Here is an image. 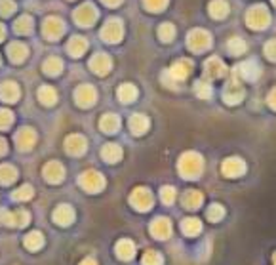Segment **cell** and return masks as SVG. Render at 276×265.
<instances>
[{"label":"cell","mask_w":276,"mask_h":265,"mask_svg":"<svg viewBox=\"0 0 276 265\" xmlns=\"http://www.w3.org/2000/svg\"><path fill=\"white\" fill-rule=\"evenodd\" d=\"M181 229L187 237H196L198 233L202 231V223H200V219H196V218H187L183 221Z\"/></svg>","instance_id":"cell-27"},{"label":"cell","mask_w":276,"mask_h":265,"mask_svg":"<svg viewBox=\"0 0 276 265\" xmlns=\"http://www.w3.org/2000/svg\"><path fill=\"white\" fill-rule=\"evenodd\" d=\"M141 263L143 265H162V256L156 250H148L145 252Z\"/></svg>","instance_id":"cell-37"},{"label":"cell","mask_w":276,"mask_h":265,"mask_svg":"<svg viewBox=\"0 0 276 265\" xmlns=\"http://www.w3.org/2000/svg\"><path fill=\"white\" fill-rule=\"evenodd\" d=\"M38 97H40V101L44 103V105H54L55 99H57L54 88H50V86H42V88L38 90Z\"/></svg>","instance_id":"cell-33"},{"label":"cell","mask_w":276,"mask_h":265,"mask_svg":"<svg viewBox=\"0 0 276 265\" xmlns=\"http://www.w3.org/2000/svg\"><path fill=\"white\" fill-rule=\"evenodd\" d=\"M202 200H204V197H202V193H200V191L190 189L183 195V204H185V208H190V210L198 208V206L202 204Z\"/></svg>","instance_id":"cell-23"},{"label":"cell","mask_w":276,"mask_h":265,"mask_svg":"<svg viewBox=\"0 0 276 265\" xmlns=\"http://www.w3.org/2000/svg\"><path fill=\"white\" fill-rule=\"evenodd\" d=\"M29 216L27 210H15V212H4V223L6 225H14V227H23L25 223H29Z\"/></svg>","instance_id":"cell-14"},{"label":"cell","mask_w":276,"mask_h":265,"mask_svg":"<svg viewBox=\"0 0 276 265\" xmlns=\"http://www.w3.org/2000/svg\"><path fill=\"white\" fill-rule=\"evenodd\" d=\"M174 34H175V29L174 25H169V23H164V25L158 29V36H160L162 42H172Z\"/></svg>","instance_id":"cell-38"},{"label":"cell","mask_w":276,"mask_h":265,"mask_svg":"<svg viewBox=\"0 0 276 265\" xmlns=\"http://www.w3.org/2000/svg\"><path fill=\"white\" fill-rule=\"evenodd\" d=\"M221 172L227 177H240L246 172V162L238 156H230L221 164Z\"/></svg>","instance_id":"cell-7"},{"label":"cell","mask_w":276,"mask_h":265,"mask_svg":"<svg viewBox=\"0 0 276 265\" xmlns=\"http://www.w3.org/2000/svg\"><path fill=\"white\" fill-rule=\"evenodd\" d=\"M8 52H10V54H8L10 55V59H14V62H21V59L27 55V48L15 42V44H12V46L8 48Z\"/></svg>","instance_id":"cell-34"},{"label":"cell","mask_w":276,"mask_h":265,"mask_svg":"<svg viewBox=\"0 0 276 265\" xmlns=\"http://www.w3.org/2000/svg\"><path fill=\"white\" fill-rule=\"evenodd\" d=\"M23 244L27 246L29 250H38V248H42V244H44V235L38 231L29 233L27 237H25V242H23Z\"/></svg>","instance_id":"cell-29"},{"label":"cell","mask_w":276,"mask_h":265,"mask_svg":"<svg viewBox=\"0 0 276 265\" xmlns=\"http://www.w3.org/2000/svg\"><path fill=\"white\" fill-rule=\"evenodd\" d=\"M265 55L270 62H276V40H269L265 44Z\"/></svg>","instance_id":"cell-45"},{"label":"cell","mask_w":276,"mask_h":265,"mask_svg":"<svg viewBox=\"0 0 276 265\" xmlns=\"http://www.w3.org/2000/svg\"><path fill=\"white\" fill-rule=\"evenodd\" d=\"M135 254V244L128 238H122L120 242L116 244V256L120 259H132Z\"/></svg>","instance_id":"cell-21"},{"label":"cell","mask_w":276,"mask_h":265,"mask_svg":"<svg viewBox=\"0 0 276 265\" xmlns=\"http://www.w3.org/2000/svg\"><path fill=\"white\" fill-rule=\"evenodd\" d=\"M187 46L193 52H204V50H208L211 46V36L204 29H195L187 36Z\"/></svg>","instance_id":"cell-3"},{"label":"cell","mask_w":276,"mask_h":265,"mask_svg":"<svg viewBox=\"0 0 276 265\" xmlns=\"http://www.w3.org/2000/svg\"><path fill=\"white\" fill-rule=\"evenodd\" d=\"M12 120H14V116H12V113H8V111H0V128L4 130L8 128L10 124H12Z\"/></svg>","instance_id":"cell-46"},{"label":"cell","mask_w":276,"mask_h":265,"mask_svg":"<svg viewBox=\"0 0 276 265\" xmlns=\"http://www.w3.org/2000/svg\"><path fill=\"white\" fill-rule=\"evenodd\" d=\"M160 197L166 204H172L175 200V189H174V187H169V185H168V187H162Z\"/></svg>","instance_id":"cell-44"},{"label":"cell","mask_w":276,"mask_h":265,"mask_svg":"<svg viewBox=\"0 0 276 265\" xmlns=\"http://www.w3.org/2000/svg\"><path fill=\"white\" fill-rule=\"evenodd\" d=\"M103 2H107V4H111V6H115V4H120L122 0H103Z\"/></svg>","instance_id":"cell-50"},{"label":"cell","mask_w":276,"mask_h":265,"mask_svg":"<svg viewBox=\"0 0 276 265\" xmlns=\"http://www.w3.org/2000/svg\"><path fill=\"white\" fill-rule=\"evenodd\" d=\"M90 65H92V69H94L97 75H107L109 69H111V57L105 54H97Z\"/></svg>","instance_id":"cell-18"},{"label":"cell","mask_w":276,"mask_h":265,"mask_svg":"<svg viewBox=\"0 0 276 265\" xmlns=\"http://www.w3.org/2000/svg\"><path fill=\"white\" fill-rule=\"evenodd\" d=\"M80 265H97V263H95V259L86 258V259H82V263H80Z\"/></svg>","instance_id":"cell-49"},{"label":"cell","mask_w":276,"mask_h":265,"mask_svg":"<svg viewBox=\"0 0 276 265\" xmlns=\"http://www.w3.org/2000/svg\"><path fill=\"white\" fill-rule=\"evenodd\" d=\"M54 221L61 227H67L74 221V210L69 204H61L54 212Z\"/></svg>","instance_id":"cell-11"},{"label":"cell","mask_w":276,"mask_h":265,"mask_svg":"<svg viewBox=\"0 0 276 265\" xmlns=\"http://www.w3.org/2000/svg\"><path fill=\"white\" fill-rule=\"evenodd\" d=\"M99 128L103 132H107V134H115L116 130L120 128V118L116 115H113V113H109V115H105L99 120Z\"/></svg>","instance_id":"cell-20"},{"label":"cell","mask_w":276,"mask_h":265,"mask_svg":"<svg viewBox=\"0 0 276 265\" xmlns=\"http://www.w3.org/2000/svg\"><path fill=\"white\" fill-rule=\"evenodd\" d=\"M195 92L198 94V97L208 99L209 95H211V86H209V82H206V80H198L195 86Z\"/></svg>","instance_id":"cell-39"},{"label":"cell","mask_w":276,"mask_h":265,"mask_svg":"<svg viewBox=\"0 0 276 265\" xmlns=\"http://www.w3.org/2000/svg\"><path fill=\"white\" fill-rule=\"evenodd\" d=\"M246 23H248L249 29H256V31H263V29L269 27L270 23V14L267 6L263 4H257V6H251L246 14Z\"/></svg>","instance_id":"cell-2"},{"label":"cell","mask_w":276,"mask_h":265,"mask_svg":"<svg viewBox=\"0 0 276 265\" xmlns=\"http://www.w3.org/2000/svg\"><path fill=\"white\" fill-rule=\"evenodd\" d=\"M6 141H4V139H2V137H0V156L4 155V153H6Z\"/></svg>","instance_id":"cell-48"},{"label":"cell","mask_w":276,"mask_h":265,"mask_svg":"<svg viewBox=\"0 0 276 265\" xmlns=\"http://www.w3.org/2000/svg\"><path fill=\"white\" fill-rule=\"evenodd\" d=\"M225 73H227V67L219 57H209L208 62L204 63V76L209 80L221 78V76H225Z\"/></svg>","instance_id":"cell-9"},{"label":"cell","mask_w":276,"mask_h":265,"mask_svg":"<svg viewBox=\"0 0 276 265\" xmlns=\"http://www.w3.org/2000/svg\"><path fill=\"white\" fill-rule=\"evenodd\" d=\"M118 97H120L124 103L134 101L135 97H137V90H135L134 84H122L120 88H118Z\"/></svg>","instance_id":"cell-31"},{"label":"cell","mask_w":276,"mask_h":265,"mask_svg":"<svg viewBox=\"0 0 276 265\" xmlns=\"http://www.w3.org/2000/svg\"><path fill=\"white\" fill-rule=\"evenodd\" d=\"M151 233L156 238H168L172 235V223L168 218H156L151 223Z\"/></svg>","instance_id":"cell-12"},{"label":"cell","mask_w":276,"mask_h":265,"mask_svg":"<svg viewBox=\"0 0 276 265\" xmlns=\"http://www.w3.org/2000/svg\"><path fill=\"white\" fill-rule=\"evenodd\" d=\"M143 4L151 12H162L166 8V4H168V0H143Z\"/></svg>","instance_id":"cell-42"},{"label":"cell","mask_w":276,"mask_h":265,"mask_svg":"<svg viewBox=\"0 0 276 265\" xmlns=\"http://www.w3.org/2000/svg\"><path fill=\"white\" fill-rule=\"evenodd\" d=\"M0 97H2L4 101H17L19 88L15 86L14 82H4V84L0 86Z\"/></svg>","instance_id":"cell-24"},{"label":"cell","mask_w":276,"mask_h":265,"mask_svg":"<svg viewBox=\"0 0 276 265\" xmlns=\"http://www.w3.org/2000/svg\"><path fill=\"white\" fill-rule=\"evenodd\" d=\"M95 101V90L92 86H80L76 90V103L80 107H88V105H94Z\"/></svg>","instance_id":"cell-16"},{"label":"cell","mask_w":276,"mask_h":265,"mask_svg":"<svg viewBox=\"0 0 276 265\" xmlns=\"http://www.w3.org/2000/svg\"><path fill=\"white\" fill-rule=\"evenodd\" d=\"M130 128H132L135 136H141L148 128V118L145 115H134L130 118Z\"/></svg>","instance_id":"cell-22"},{"label":"cell","mask_w":276,"mask_h":265,"mask_svg":"<svg viewBox=\"0 0 276 265\" xmlns=\"http://www.w3.org/2000/svg\"><path fill=\"white\" fill-rule=\"evenodd\" d=\"M223 97H225V101L229 103V105H236V103L242 101L244 97V88L240 86V82L232 78V80L227 84V88L223 90Z\"/></svg>","instance_id":"cell-10"},{"label":"cell","mask_w":276,"mask_h":265,"mask_svg":"<svg viewBox=\"0 0 276 265\" xmlns=\"http://www.w3.org/2000/svg\"><path fill=\"white\" fill-rule=\"evenodd\" d=\"M101 36L107 42H118L122 38V25L118 19H111L101 31Z\"/></svg>","instance_id":"cell-13"},{"label":"cell","mask_w":276,"mask_h":265,"mask_svg":"<svg viewBox=\"0 0 276 265\" xmlns=\"http://www.w3.org/2000/svg\"><path fill=\"white\" fill-rule=\"evenodd\" d=\"M44 31H46V34L50 36V38H55L57 34L63 31V25H61L59 19H55V17H50V19L46 21V27H44Z\"/></svg>","instance_id":"cell-32"},{"label":"cell","mask_w":276,"mask_h":265,"mask_svg":"<svg viewBox=\"0 0 276 265\" xmlns=\"http://www.w3.org/2000/svg\"><path fill=\"white\" fill-rule=\"evenodd\" d=\"M202 168H204V162H202V156L198 155V153H185V155L179 158V172H181L183 177H187V179H195L202 174Z\"/></svg>","instance_id":"cell-1"},{"label":"cell","mask_w":276,"mask_h":265,"mask_svg":"<svg viewBox=\"0 0 276 265\" xmlns=\"http://www.w3.org/2000/svg\"><path fill=\"white\" fill-rule=\"evenodd\" d=\"M101 156L107 160V162H116V160H120L122 149L116 145V143H107L101 151Z\"/></svg>","instance_id":"cell-26"},{"label":"cell","mask_w":276,"mask_h":265,"mask_svg":"<svg viewBox=\"0 0 276 265\" xmlns=\"http://www.w3.org/2000/svg\"><path fill=\"white\" fill-rule=\"evenodd\" d=\"M31 197H33V187H31V185H23V187H19V189L12 195L14 200H27V198Z\"/></svg>","instance_id":"cell-41"},{"label":"cell","mask_w":276,"mask_h":265,"mask_svg":"<svg viewBox=\"0 0 276 265\" xmlns=\"http://www.w3.org/2000/svg\"><path fill=\"white\" fill-rule=\"evenodd\" d=\"M246 42L242 40V38H230L229 40V52L232 55H238V54H244V52H246Z\"/></svg>","instance_id":"cell-36"},{"label":"cell","mask_w":276,"mask_h":265,"mask_svg":"<svg viewBox=\"0 0 276 265\" xmlns=\"http://www.w3.org/2000/svg\"><path fill=\"white\" fill-rule=\"evenodd\" d=\"M15 177H17V172H15L14 166H10V164H0V184L2 185L12 184Z\"/></svg>","instance_id":"cell-30"},{"label":"cell","mask_w":276,"mask_h":265,"mask_svg":"<svg viewBox=\"0 0 276 265\" xmlns=\"http://www.w3.org/2000/svg\"><path fill=\"white\" fill-rule=\"evenodd\" d=\"M97 17V14H95V10L92 4H84V6H80V10L76 12V19L80 21V25H92V21Z\"/></svg>","instance_id":"cell-25"},{"label":"cell","mask_w":276,"mask_h":265,"mask_svg":"<svg viewBox=\"0 0 276 265\" xmlns=\"http://www.w3.org/2000/svg\"><path fill=\"white\" fill-rule=\"evenodd\" d=\"M2 36H4V27L0 25V38H2Z\"/></svg>","instance_id":"cell-51"},{"label":"cell","mask_w":276,"mask_h":265,"mask_svg":"<svg viewBox=\"0 0 276 265\" xmlns=\"http://www.w3.org/2000/svg\"><path fill=\"white\" fill-rule=\"evenodd\" d=\"M78 181H80V185L88 193H97V191H101L103 187H105V177L95 170L84 172Z\"/></svg>","instance_id":"cell-6"},{"label":"cell","mask_w":276,"mask_h":265,"mask_svg":"<svg viewBox=\"0 0 276 265\" xmlns=\"http://www.w3.org/2000/svg\"><path fill=\"white\" fill-rule=\"evenodd\" d=\"M190 71H193V62L183 57V59H179V62H175L174 65H172V69L168 71V75L172 76V80L177 84V82L185 80V78L190 75Z\"/></svg>","instance_id":"cell-8"},{"label":"cell","mask_w":276,"mask_h":265,"mask_svg":"<svg viewBox=\"0 0 276 265\" xmlns=\"http://www.w3.org/2000/svg\"><path fill=\"white\" fill-rule=\"evenodd\" d=\"M272 4H274V6H276V0H272Z\"/></svg>","instance_id":"cell-53"},{"label":"cell","mask_w":276,"mask_h":265,"mask_svg":"<svg viewBox=\"0 0 276 265\" xmlns=\"http://www.w3.org/2000/svg\"><path fill=\"white\" fill-rule=\"evenodd\" d=\"M84 48H86V40L82 36H74L73 40L69 42V52L73 55H82Z\"/></svg>","instance_id":"cell-35"},{"label":"cell","mask_w":276,"mask_h":265,"mask_svg":"<svg viewBox=\"0 0 276 265\" xmlns=\"http://www.w3.org/2000/svg\"><path fill=\"white\" fill-rule=\"evenodd\" d=\"M44 69H46L48 75H57V73L61 71V62L59 59H55V57H52V59H48L46 62Z\"/></svg>","instance_id":"cell-43"},{"label":"cell","mask_w":276,"mask_h":265,"mask_svg":"<svg viewBox=\"0 0 276 265\" xmlns=\"http://www.w3.org/2000/svg\"><path fill=\"white\" fill-rule=\"evenodd\" d=\"M65 149L71 155H82L86 151V139L82 136H69L65 141Z\"/></svg>","instance_id":"cell-17"},{"label":"cell","mask_w":276,"mask_h":265,"mask_svg":"<svg viewBox=\"0 0 276 265\" xmlns=\"http://www.w3.org/2000/svg\"><path fill=\"white\" fill-rule=\"evenodd\" d=\"M34 139H36V136H34V132L31 128H21V132L17 134V147H19L21 151L25 149H31L33 147Z\"/></svg>","instance_id":"cell-19"},{"label":"cell","mask_w":276,"mask_h":265,"mask_svg":"<svg viewBox=\"0 0 276 265\" xmlns=\"http://www.w3.org/2000/svg\"><path fill=\"white\" fill-rule=\"evenodd\" d=\"M267 101H269L270 107H272V109L276 111V88L272 90V92H270V94H269V97H267Z\"/></svg>","instance_id":"cell-47"},{"label":"cell","mask_w":276,"mask_h":265,"mask_svg":"<svg viewBox=\"0 0 276 265\" xmlns=\"http://www.w3.org/2000/svg\"><path fill=\"white\" fill-rule=\"evenodd\" d=\"M206 216H208L209 221H219V219H221L223 216H225V210H223L221 204H211Z\"/></svg>","instance_id":"cell-40"},{"label":"cell","mask_w":276,"mask_h":265,"mask_svg":"<svg viewBox=\"0 0 276 265\" xmlns=\"http://www.w3.org/2000/svg\"><path fill=\"white\" fill-rule=\"evenodd\" d=\"M272 261H274V265H276V252H274V256H272Z\"/></svg>","instance_id":"cell-52"},{"label":"cell","mask_w":276,"mask_h":265,"mask_svg":"<svg viewBox=\"0 0 276 265\" xmlns=\"http://www.w3.org/2000/svg\"><path fill=\"white\" fill-rule=\"evenodd\" d=\"M63 176H65V170L59 162H48L46 168H44V177H46L50 184H59L63 181Z\"/></svg>","instance_id":"cell-15"},{"label":"cell","mask_w":276,"mask_h":265,"mask_svg":"<svg viewBox=\"0 0 276 265\" xmlns=\"http://www.w3.org/2000/svg\"><path fill=\"white\" fill-rule=\"evenodd\" d=\"M227 14H229V4H227L225 0H214V2L209 4V15H211V17L221 19V17H225Z\"/></svg>","instance_id":"cell-28"},{"label":"cell","mask_w":276,"mask_h":265,"mask_svg":"<svg viewBox=\"0 0 276 265\" xmlns=\"http://www.w3.org/2000/svg\"><path fill=\"white\" fill-rule=\"evenodd\" d=\"M232 75H235V78L238 82L256 80V78H259V75H261V69H259V63L253 62V59H249V62H244L242 65H238Z\"/></svg>","instance_id":"cell-4"},{"label":"cell","mask_w":276,"mask_h":265,"mask_svg":"<svg viewBox=\"0 0 276 265\" xmlns=\"http://www.w3.org/2000/svg\"><path fill=\"white\" fill-rule=\"evenodd\" d=\"M130 202H132V206H134L135 210L147 212L151 210V206H153V195H151V191L145 189V187H137V189H134V193L130 195Z\"/></svg>","instance_id":"cell-5"}]
</instances>
